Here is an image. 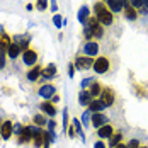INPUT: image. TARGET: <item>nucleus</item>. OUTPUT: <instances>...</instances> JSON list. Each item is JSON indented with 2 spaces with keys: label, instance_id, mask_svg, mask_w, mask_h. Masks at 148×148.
<instances>
[{
  "label": "nucleus",
  "instance_id": "24",
  "mask_svg": "<svg viewBox=\"0 0 148 148\" xmlns=\"http://www.w3.org/2000/svg\"><path fill=\"white\" fill-rule=\"evenodd\" d=\"M21 55H22V49L19 48V45H15V43H12V45H10V48L7 49V56H9L10 60L19 58Z\"/></svg>",
  "mask_w": 148,
  "mask_h": 148
},
{
  "label": "nucleus",
  "instance_id": "34",
  "mask_svg": "<svg viewBox=\"0 0 148 148\" xmlns=\"http://www.w3.org/2000/svg\"><path fill=\"white\" fill-rule=\"evenodd\" d=\"M24 126H26V124H22V123H14V138L21 134V131L24 130Z\"/></svg>",
  "mask_w": 148,
  "mask_h": 148
},
{
  "label": "nucleus",
  "instance_id": "22",
  "mask_svg": "<svg viewBox=\"0 0 148 148\" xmlns=\"http://www.w3.org/2000/svg\"><path fill=\"white\" fill-rule=\"evenodd\" d=\"M77 17H78V21H80V24L85 26L87 21H89V17H90V9L87 7V5H82L80 10H78V14H77Z\"/></svg>",
  "mask_w": 148,
  "mask_h": 148
},
{
  "label": "nucleus",
  "instance_id": "48",
  "mask_svg": "<svg viewBox=\"0 0 148 148\" xmlns=\"http://www.w3.org/2000/svg\"><path fill=\"white\" fill-rule=\"evenodd\" d=\"M140 148H148V147H141V145H140Z\"/></svg>",
  "mask_w": 148,
  "mask_h": 148
},
{
  "label": "nucleus",
  "instance_id": "26",
  "mask_svg": "<svg viewBox=\"0 0 148 148\" xmlns=\"http://www.w3.org/2000/svg\"><path fill=\"white\" fill-rule=\"evenodd\" d=\"M72 123H73V128H75V131H77V134L80 136V140H82V141H85V134H84V124L80 123V119H78V118H73V119H72Z\"/></svg>",
  "mask_w": 148,
  "mask_h": 148
},
{
  "label": "nucleus",
  "instance_id": "2",
  "mask_svg": "<svg viewBox=\"0 0 148 148\" xmlns=\"http://www.w3.org/2000/svg\"><path fill=\"white\" fill-rule=\"evenodd\" d=\"M85 27L90 31V34H92V38H94V39H101V38L104 36V26L97 21V17H95V15H94V17L90 15L89 21H87V24H85Z\"/></svg>",
  "mask_w": 148,
  "mask_h": 148
},
{
  "label": "nucleus",
  "instance_id": "47",
  "mask_svg": "<svg viewBox=\"0 0 148 148\" xmlns=\"http://www.w3.org/2000/svg\"><path fill=\"white\" fill-rule=\"evenodd\" d=\"M143 7H147L148 9V0H143Z\"/></svg>",
  "mask_w": 148,
  "mask_h": 148
},
{
  "label": "nucleus",
  "instance_id": "28",
  "mask_svg": "<svg viewBox=\"0 0 148 148\" xmlns=\"http://www.w3.org/2000/svg\"><path fill=\"white\" fill-rule=\"evenodd\" d=\"M48 119H49V118L45 116V114L41 112V114H36V116L32 118V123H34L36 126H39V128H45L46 124H48Z\"/></svg>",
  "mask_w": 148,
  "mask_h": 148
},
{
  "label": "nucleus",
  "instance_id": "1",
  "mask_svg": "<svg viewBox=\"0 0 148 148\" xmlns=\"http://www.w3.org/2000/svg\"><path fill=\"white\" fill-rule=\"evenodd\" d=\"M94 15L97 17V21L102 26H112V22H114V14L111 12V9L107 7V3L101 2V0L94 3Z\"/></svg>",
  "mask_w": 148,
  "mask_h": 148
},
{
  "label": "nucleus",
  "instance_id": "36",
  "mask_svg": "<svg viewBox=\"0 0 148 148\" xmlns=\"http://www.w3.org/2000/svg\"><path fill=\"white\" fill-rule=\"evenodd\" d=\"M46 128H48V131H55V130H56V121H55V118H49V119H48Z\"/></svg>",
  "mask_w": 148,
  "mask_h": 148
},
{
  "label": "nucleus",
  "instance_id": "49",
  "mask_svg": "<svg viewBox=\"0 0 148 148\" xmlns=\"http://www.w3.org/2000/svg\"><path fill=\"white\" fill-rule=\"evenodd\" d=\"M0 126H2V119H0Z\"/></svg>",
  "mask_w": 148,
  "mask_h": 148
},
{
  "label": "nucleus",
  "instance_id": "43",
  "mask_svg": "<svg viewBox=\"0 0 148 148\" xmlns=\"http://www.w3.org/2000/svg\"><path fill=\"white\" fill-rule=\"evenodd\" d=\"M138 14H141V15H147V14H148V9H147V7H141V9L138 10Z\"/></svg>",
  "mask_w": 148,
  "mask_h": 148
},
{
  "label": "nucleus",
  "instance_id": "12",
  "mask_svg": "<svg viewBox=\"0 0 148 148\" xmlns=\"http://www.w3.org/2000/svg\"><path fill=\"white\" fill-rule=\"evenodd\" d=\"M15 141H17V145H27V143H32V133H31L29 126H24V130L21 131V134L15 136Z\"/></svg>",
  "mask_w": 148,
  "mask_h": 148
},
{
  "label": "nucleus",
  "instance_id": "23",
  "mask_svg": "<svg viewBox=\"0 0 148 148\" xmlns=\"http://www.w3.org/2000/svg\"><path fill=\"white\" fill-rule=\"evenodd\" d=\"M106 107H107V106H106L101 99H94L92 104L89 106V111L92 112V114H94V112H104V109H106Z\"/></svg>",
  "mask_w": 148,
  "mask_h": 148
},
{
  "label": "nucleus",
  "instance_id": "15",
  "mask_svg": "<svg viewBox=\"0 0 148 148\" xmlns=\"http://www.w3.org/2000/svg\"><path fill=\"white\" fill-rule=\"evenodd\" d=\"M58 73V68L55 63H48L46 66H43V72H41V78L43 80H51L53 77H56Z\"/></svg>",
  "mask_w": 148,
  "mask_h": 148
},
{
  "label": "nucleus",
  "instance_id": "4",
  "mask_svg": "<svg viewBox=\"0 0 148 148\" xmlns=\"http://www.w3.org/2000/svg\"><path fill=\"white\" fill-rule=\"evenodd\" d=\"M22 63L26 65V66H34V65H38V60H39V55H38V51L34 49V48H27L26 51H22Z\"/></svg>",
  "mask_w": 148,
  "mask_h": 148
},
{
  "label": "nucleus",
  "instance_id": "16",
  "mask_svg": "<svg viewBox=\"0 0 148 148\" xmlns=\"http://www.w3.org/2000/svg\"><path fill=\"white\" fill-rule=\"evenodd\" d=\"M41 72H43V66L41 65H34V66H31L29 72L26 73V78L29 80L31 84H34V82H38L41 78Z\"/></svg>",
  "mask_w": 148,
  "mask_h": 148
},
{
  "label": "nucleus",
  "instance_id": "37",
  "mask_svg": "<svg viewBox=\"0 0 148 148\" xmlns=\"http://www.w3.org/2000/svg\"><path fill=\"white\" fill-rule=\"evenodd\" d=\"M126 148H140V141H138V140H131V141L126 145Z\"/></svg>",
  "mask_w": 148,
  "mask_h": 148
},
{
  "label": "nucleus",
  "instance_id": "31",
  "mask_svg": "<svg viewBox=\"0 0 148 148\" xmlns=\"http://www.w3.org/2000/svg\"><path fill=\"white\" fill-rule=\"evenodd\" d=\"M68 126H70V118H68V109L65 107V109H63V130L66 131Z\"/></svg>",
  "mask_w": 148,
  "mask_h": 148
},
{
  "label": "nucleus",
  "instance_id": "3",
  "mask_svg": "<svg viewBox=\"0 0 148 148\" xmlns=\"http://www.w3.org/2000/svg\"><path fill=\"white\" fill-rule=\"evenodd\" d=\"M94 72L99 75L102 73H107L109 72V68H111V60L107 58V56H99V58H95V61H94Z\"/></svg>",
  "mask_w": 148,
  "mask_h": 148
},
{
  "label": "nucleus",
  "instance_id": "35",
  "mask_svg": "<svg viewBox=\"0 0 148 148\" xmlns=\"http://www.w3.org/2000/svg\"><path fill=\"white\" fill-rule=\"evenodd\" d=\"M128 3H130L131 7H134L136 10H140V9L143 7V0H128Z\"/></svg>",
  "mask_w": 148,
  "mask_h": 148
},
{
  "label": "nucleus",
  "instance_id": "18",
  "mask_svg": "<svg viewBox=\"0 0 148 148\" xmlns=\"http://www.w3.org/2000/svg\"><path fill=\"white\" fill-rule=\"evenodd\" d=\"M94 101V97H92V94H90L89 90H80V94H78V104L80 106H84V107H89L90 104Z\"/></svg>",
  "mask_w": 148,
  "mask_h": 148
},
{
  "label": "nucleus",
  "instance_id": "19",
  "mask_svg": "<svg viewBox=\"0 0 148 148\" xmlns=\"http://www.w3.org/2000/svg\"><path fill=\"white\" fill-rule=\"evenodd\" d=\"M45 134H46V131L43 128H38V131H36L34 138H32L34 148H43V145H45Z\"/></svg>",
  "mask_w": 148,
  "mask_h": 148
},
{
  "label": "nucleus",
  "instance_id": "6",
  "mask_svg": "<svg viewBox=\"0 0 148 148\" xmlns=\"http://www.w3.org/2000/svg\"><path fill=\"white\" fill-rule=\"evenodd\" d=\"M36 92H38V95L43 97L45 101H51L53 95H56V87H55L53 84H43L41 87H38Z\"/></svg>",
  "mask_w": 148,
  "mask_h": 148
},
{
  "label": "nucleus",
  "instance_id": "40",
  "mask_svg": "<svg viewBox=\"0 0 148 148\" xmlns=\"http://www.w3.org/2000/svg\"><path fill=\"white\" fill-rule=\"evenodd\" d=\"M68 136H70V138H75V136H77V131H75L73 126H68Z\"/></svg>",
  "mask_w": 148,
  "mask_h": 148
},
{
  "label": "nucleus",
  "instance_id": "32",
  "mask_svg": "<svg viewBox=\"0 0 148 148\" xmlns=\"http://www.w3.org/2000/svg\"><path fill=\"white\" fill-rule=\"evenodd\" d=\"M63 21H65V19H63L60 14H55V15H53V24H55V27H58V29H60V27L63 26Z\"/></svg>",
  "mask_w": 148,
  "mask_h": 148
},
{
  "label": "nucleus",
  "instance_id": "14",
  "mask_svg": "<svg viewBox=\"0 0 148 148\" xmlns=\"http://www.w3.org/2000/svg\"><path fill=\"white\" fill-rule=\"evenodd\" d=\"M10 45H12V36H9L5 32V29L2 27L0 29V51L2 53H7V49L10 48Z\"/></svg>",
  "mask_w": 148,
  "mask_h": 148
},
{
  "label": "nucleus",
  "instance_id": "11",
  "mask_svg": "<svg viewBox=\"0 0 148 148\" xmlns=\"http://www.w3.org/2000/svg\"><path fill=\"white\" fill-rule=\"evenodd\" d=\"M12 43L19 45V48L22 51H26L27 48H31L29 43H31V36L29 34H17V36H12Z\"/></svg>",
  "mask_w": 148,
  "mask_h": 148
},
{
  "label": "nucleus",
  "instance_id": "27",
  "mask_svg": "<svg viewBox=\"0 0 148 148\" xmlns=\"http://www.w3.org/2000/svg\"><path fill=\"white\" fill-rule=\"evenodd\" d=\"M102 89H104V87L99 84V82H97V80H95V82H94V84L89 87V92L92 94V97H94V99H97V97H101V92H102Z\"/></svg>",
  "mask_w": 148,
  "mask_h": 148
},
{
  "label": "nucleus",
  "instance_id": "44",
  "mask_svg": "<svg viewBox=\"0 0 148 148\" xmlns=\"http://www.w3.org/2000/svg\"><path fill=\"white\" fill-rule=\"evenodd\" d=\"M58 101H60V97H58V95H53V99H51V102H53V104H56Z\"/></svg>",
  "mask_w": 148,
  "mask_h": 148
},
{
  "label": "nucleus",
  "instance_id": "21",
  "mask_svg": "<svg viewBox=\"0 0 148 148\" xmlns=\"http://www.w3.org/2000/svg\"><path fill=\"white\" fill-rule=\"evenodd\" d=\"M123 15L128 19V21H136L138 19V10L134 9V7H131L130 3H124V9H123Z\"/></svg>",
  "mask_w": 148,
  "mask_h": 148
},
{
  "label": "nucleus",
  "instance_id": "46",
  "mask_svg": "<svg viewBox=\"0 0 148 148\" xmlns=\"http://www.w3.org/2000/svg\"><path fill=\"white\" fill-rule=\"evenodd\" d=\"M26 9H27V10H32L34 7H32V3H27V5H26Z\"/></svg>",
  "mask_w": 148,
  "mask_h": 148
},
{
  "label": "nucleus",
  "instance_id": "17",
  "mask_svg": "<svg viewBox=\"0 0 148 148\" xmlns=\"http://www.w3.org/2000/svg\"><path fill=\"white\" fill-rule=\"evenodd\" d=\"M114 131H116V130H114V126L107 123V124H104L102 128H99V130H97V136H99V140H109V138L114 134Z\"/></svg>",
  "mask_w": 148,
  "mask_h": 148
},
{
  "label": "nucleus",
  "instance_id": "8",
  "mask_svg": "<svg viewBox=\"0 0 148 148\" xmlns=\"http://www.w3.org/2000/svg\"><path fill=\"white\" fill-rule=\"evenodd\" d=\"M99 43L97 41H87L84 48H82V55H85V56H90V58H94V56H97V53H99Z\"/></svg>",
  "mask_w": 148,
  "mask_h": 148
},
{
  "label": "nucleus",
  "instance_id": "29",
  "mask_svg": "<svg viewBox=\"0 0 148 148\" xmlns=\"http://www.w3.org/2000/svg\"><path fill=\"white\" fill-rule=\"evenodd\" d=\"M90 123H92V112L87 109V111L82 114V124H84V126H90Z\"/></svg>",
  "mask_w": 148,
  "mask_h": 148
},
{
  "label": "nucleus",
  "instance_id": "20",
  "mask_svg": "<svg viewBox=\"0 0 148 148\" xmlns=\"http://www.w3.org/2000/svg\"><path fill=\"white\" fill-rule=\"evenodd\" d=\"M106 3H107V7L111 9V12H112V14H121V12H123V9H124L123 0H106Z\"/></svg>",
  "mask_w": 148,
  "mask_h": 148
},
{
  "label": "nucleus",
  "instance_id": "33",
  "mask_svg": "<svg viewBox=\"0 0 148 148\" xmlns=\"http://www.w3.org/2000/svg\"><path fill=\"white\" fill-rule=\"evenodd\" d=\"M36 9L39 10V12H43L48 9V0H36Z\"/></svg>",
  "mask_w": 148,
  "mask_h": 148
},
{
  "label": "nucleus",
  "instance_id": "50",
  "mask_svg": "<svg viewBox=\"0 0 148 148\" xmlns=\"http://www.w3.org/2000/svg\"><path fill=\"white\" fill-rule=\"evenodd\" d=\"M0 56H2V51H0Z\"/></svg>",
  "mask_w": 148,
  "mask_h": 148
},
{
  "label": "nucleus",
  "instance_id": "13",
  "mask_svg": "<svg viewBox=\"0 0 148 148\" xmlns=\"http://www.w3.org/2000/svg\"><path fill=\"white\" fill-rule=\"evenodd\" d=\"M109 123V118L104 114V112H94L92 114V126L95 128V130H99V128H102L104 124H107Z\"/></svg>",
  "mask_w": 148,
  "mask_h": 148
},
{
  "label": "nucleus",
  "instance_id": "10",
  "mask_svg": "<svg viewBox=\"0 0 148 148\" xmlns=\"http://www.w3.org/2000/svg\"><path fill=\"white\" fill-rule=\"evenodd\" d=\"M39 109H41V112L48 116V118H55L56 116V112H58V109H56V106L51 102V101H45V102L39 104Z\"/></svg>",
  "mask_w": 148,
  "mask_h": 148
},
{
  "label": "nucleus",
  "instance_id": "5",
  "mask_svg": "<svg viewBox=\"0 0 148 148\" xmlns=\"http://www.w3.org/2000/svg\"><path fill=\"white\" fill-rule=\"evenodd\" d=\"M12 136H14V123L10 119H3L0 126V138L3 141H9Z\"/></svg>",
  "mask_w": 148,
  "mask_h": 148
},
{
  "label": "nucleus",
  "instance_id": "41",
  "mask_svg": "<svg viewBox=\"0 0 148 148\" xmlns=\"http://www.w3.org/2000/svg\"><path fill=\"white\" fill-rule=\"evenodd\" d=\"M3 66H5V55L2 53V56H0V70H2Z\"/></svg>",
  "mask_w": 148,
  "mask_h": 148
},
{
  "label": "nucleus",
  "instance_id": "38",
  "mask_svg": "<svg viewBox=\"0 0 148 148\" xmlns=\"http://www.w3.org/2000/svg\"><path fill=\"white\" fill-rule=\"evenodd\" d=\"M94 148H107V145L104 143V140H97V141L94 143Z\"/></svg>",
  "mask_w": 148,
  "mask_h": 148
},
{
  "label": "nucleus",
  "instance_id": "30",
  "mask_svg": "<svg viewBox=\"0 0 148 148\" xmlns=\"http://www.w3.org/2000/svg\"><path fill=\"white\" fill-rule=\"evenodd\" d=\"M94 82H95V78H94V77H87V78H84V80H82L80 87H82V90H87L90 85L94 84Z\"/></svg>",
  "mask_w": 148,
  "mask_h": 148
},
{
  "label": "nucleus",
  "instance_id": "39",
  "mask_svg": "<svg viewBox=\"0 0 148 148\" xmlns=\"http://www.w3.org/2000/svg\"><path fill=\"white\" fill-rule=\"evenodd\" d=\"M68 75H70V78L75 75V63H70L68 65Z\"/></svg>",
  "mask_w": 148,
  "mask_h": 148
},
{
  "label": "nucleus",
  "instance_id": "25",
  "mask_svg": "<svg viewBox=\"0 0 148 148\" xmlns=\"http://www.w3.org/2000/svg\"><path fill=\"white\" fill-rule=\"evenodd\" d=\"M123 138H124V133H123V131H114V134L109 138V147L114 148L116 145L123 143Z\"/></svg>",
  "mask_w": 148,
  "mask_h": 148
},
{
  "label": "nucleus",
  "instance_id": "7",
  "mask_svg": "<svg viewBox=\"0 0 148 148\" xmlns=\"http://www.w3.org/2000/svg\"><path fill=\"white\" fill-rule=\"evenodd\" d=\"M94 61L95 60L90 58V56H85V55H77V58H75V68L77 70H89L94 66Z\"/></svg>",
  "mask_w": 148,
  "mask_h": 148
},
{
  "label": "nucleus",
  "instance_id": "45",
  "mask_svg": "<svg viewBox=\"0 0 148 148\" xmlns=\"http://www.w3.org/2000/svg\"><path fill=\"white\" fill-rule=\"evenodd\" d=\"M114 148H126V145H124V143H119V145H116Z\"/></svg>",
  "mask_w": 148,
  "mask_h": 148
},
{
  "label": "nucleus",
  "instance_id": "9",
  "mask_svg": "<svg viewBox=\"0 0 148 148\" xmlns=\"http://www.w3.org/2000/svg\"><path fill=\"white\" fill-rule=\"evenodd\" d=\"M99 99H101L107 107H111V106L114 104V101H116V94H114V90L111 89V87H104Z\"/></svg>",
  "mask_w": 148,
  "mask_h": 148
},
{
  "label": "nucleus",
  "instance_id": "42",
  "mask_svg": "<svg viewBox=\"0 0 148 148\" xmlns=\"http://www.w3.org/2000/svg\"><path fill=\"white\" fill-rule=\"evenodd\" d=\"M51 10H53V12H56V10H58V5H56V0H51Z\"/></svg>",
  "mask_w": 148,
  "mask_h": 148
}]
</instances>
